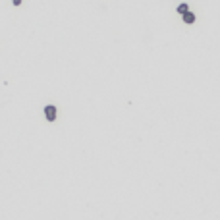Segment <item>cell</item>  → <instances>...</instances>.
<instances>
[{"instance_id": "3", "label": "cell", "mask_w": 220, "mask_h": 220, "mask_svg": "<svg viewBox=\"0 0 220 220\" xmlns=\"http://www.w3.org/2000/svg\"><path fill=\"white\" fill-rule=\"evenodd\" d=\"M189 12V8H187V4H179L178 6V14H182V16H185V14Z\"/></svg>"}, {"instance_id": "2", "label": "cell", "mask_w": 220, "mask_h": 220, "mask_svg": "<svg viewBox=\"0 0 220 220\" xmlns=\"http://www.w3.org/2000/svg\"><path fill=\"white\" fill-rule=\"evenodd\" d=\"M183 21H185V23H193V21H195V16H193L191 12H187L185 16H183Z\"/></svg>"}, {"instance_id": "1", "label": "cell", "mask_w": 220, "mask_h": 220, "mask_svg": "<svg viewBox=\"0 0 220 220\" xmlns=\"http://www.w3.org/2000/svg\"><path fill=\"white\" fill-rule=\"evenodd\" d=\"M45 116H46V120H48V122H54V120H56V106H46L45 108Z\"/></svg>"}]
</instances>
